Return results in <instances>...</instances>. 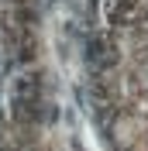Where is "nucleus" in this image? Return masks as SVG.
<instances>
[{
	"mask_svg": "<svg viewBox=\"0 0 148 151\" xmlns=\"http://www.w3.org/2000/svg\"><path fill=\"white\" fill-rule=\"evenodd\" d=\"M114 24H120L124 31H131V38H134V41L141 45V58H145V76H148V10H141L138 17H131V21H114ZM90 83H93V86H100V89H107L114 100H120V103L128 106V110H134L141 120L148 124V106H145V103H128V100H124L117 89H110V86L103 83V79H93V76H90Z\"/></svg>",
	"mask_w": 148,
	"mask_h": 151,
	"instance_id": "obj_1",
	"label": "nucleus"
}]
</instances>
